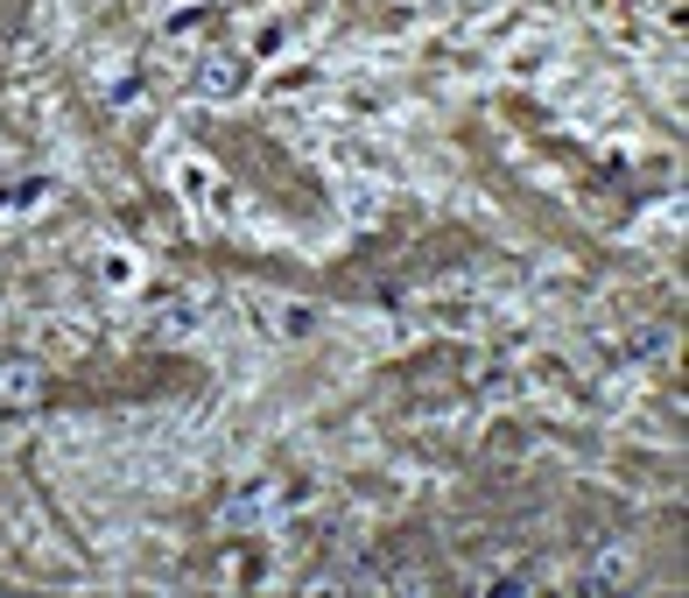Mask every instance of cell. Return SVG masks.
Returning a JSON list of instances; mask_svg holds the SVG:
<instances>
[{
  "instance_id": "7",
  "label": "cell",
  "mask_w": 689,
  "mask_h": 598,
  "mask_svg": "<svg viewBox=\"0 0 689 598\" xmlns=\"http://www.w3.org/2000/svg\"><path fill=\"white\" fill-rule=\"evenodd\" d=\"M668 346H676V338H668V324H640V332H634V346H626V352H634V359H662Z\"/></svg>"
},
{
  "instance_id": "2",
  "label": "cell",
  "mask_w": 689,
  "mask_h": 598,
  "mask_svg": "<svg viewBox=\"0 0 689 598\" xmlns=\"http://www.w3.org/2000/svg\"><path fill=\"white\" fill-rule=\"evenodd\" d=\"M289 507V493H281V478H247V486L226 500V528H253V521H267V514H281Z\"/></svg>"
},
{
  "instance_id": "1",
  "label": "cell",
  "mask_w": 689,
  "mask_h": 598,
  "mask_svg": "<svg viewBox=\"0 0 689 598\" xmlns=\"http://www.w3.org/2000/svg\"><path fill=\"white\" fill-rule=\"evenodd\" d=\"M253 317H261V332L275 338V346H310V338L324 332V310L296 303V296H253Z\"/></svg>"
},
{
  "instance_id": "8",
  "label": "cell",
  "mask_w": 689,
  "mask_h": 598,
  "mask_svg": "<svg viewBox=\"0 0 689 598\" xmlns=\"http://www.w3.org/2000/svg\"><path fill=\"white\" fill-rule=\"evenodd\" d=\"M176 184H184V198H190V204L212 198V170H204V162H184V176H176Z\"/></svg>"
},
{
  "instance_id": "3",
  "label": "cell",
  "mask_w": 689,
  "mask_h": 598,
  "mask_svg": "<svg viewBox=\"0 0 689 598\" xmlns=\"http://www.w3.org/2000/svg\"><path fill=\"white\" fill-rule=\"evenodd\" d=\"M36 395H42V366L36 359H8V366H0V401H8V409H28Z\"/></svg>"
},
{
  "instance_id": "6",
  "label": "cell",
  "mask_w": 689,
  "mask_h": 598,
  "mask_svg": "<svg viewBox=\"0 0 689 598\" xmlns=\"http://www.w3.org/2000/svg\"><path fill=\"white\" fill-rule=\"evenodd\" d=\"M99 275H107V289H127V282H134V275H141V261H134V253H127V247H113V253H107V261H99Z\"/></svg>"
},
{
  "instance_id": "5",
  "label": "cell",
  "mask_w": 689,
  "mask_h": 598,
  "mask_svg": "<svg viewBox=\"0 0 689 598\" xmlns=\"http://www.w3.org/2000/svg\"><path fill=\"white\" fill-rule=\"evenodd\" d=\"M338 204L352 226H373L380 219V184H366V176H338Z\"/></svg>"
},
{
  "instance_id": "4",
  "label": "cell",
  "mask_w": 689,
  "mask_h": 598,
  "mask_svg": "<svg viewBox=\"0 0 689 598\" xmlns=\"http://www.w3.org/2000/svg\"><path fill=\"white\" fill-rule=\"evenodd\" d=\"M247 85H253L247 57H212V64H204V92H212V99H239Z\"/></svg>"
}]
</instances>
